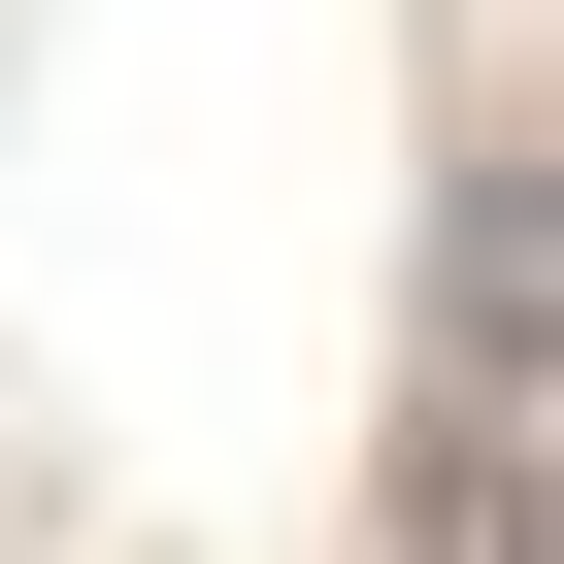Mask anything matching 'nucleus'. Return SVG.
Returning a JSON list of instances; mask_svg holds the SVG:
<instances>
[{"label": "nucleus", "instance_id": "obj_1", "mask_svg": "<svg viewBox=\"0 0 564 564\" xmlns=\"http://www.w3.org/2000/svg\"><path fill=\"white\" fill-rule=\"evenodd\" d=\"M432 399L465 432H564V166H465L432 199Z\"/></svg>", "mask_w": 564, "mask_h": 564}, {"label": "nucleus", "instance_id": "obj_2", "mask_svg": "<svg viewBox=\"0 0 564 564\" xmlns=\"http://www.w3.org/2000/svg\"><path fill=\"white\" fill-rule=\"evenodd\" d=\"M399 564H564V432H399Z\"/></svg>", "mask_w": 564, "mask_h": 564}]
</instances>
